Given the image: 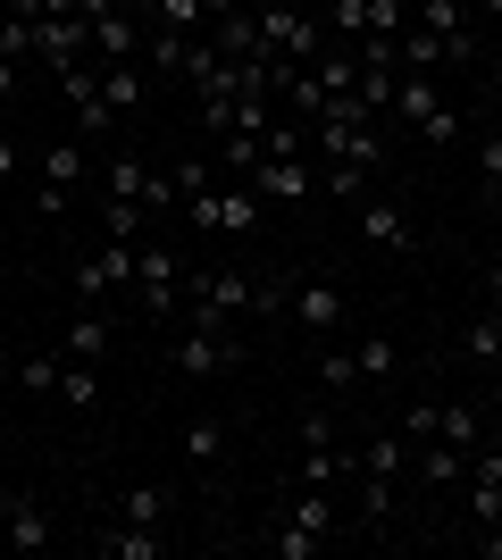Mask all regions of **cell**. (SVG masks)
I'll return each mask as SVG.
<instances>
[{
    "label": "cell",
    "mask_w": 502,
    "mask_h": 560,
    "mask_svg": "<svg viewBox=\"0 0 502 560\" xmlns=\"http://www.w3.org/2000/svg\"><path fill=\"white\" fill-rule=\"evenodd\" d=\"M176 176V201H210L218 192V160H185V167H167Z\"/></svg>",
    "instance_id": "1f68e13d"
},
{
    "label": "cell",
    "mask_w": 502,
    "mask_h": 560,
    "mask_svg": "<svg viewBox=\"0 0 502 560\" xmlns=\"http://www.w3.org/2000/svg\"><path fill=\"white\" fill-rule=\"evenodd\" d=\"M143 185H151V160H135V151H118V160H109V176H101V192H109V201H143Z\"/></svg>",
    "instance_id": "d4e9b609"
},
{
    "label": "cell",
    "mask_w": 502,
    "mask_h": 560,
    "mask_svg": "<svg viewBox=\"0 0 502 560\" xmlns=\"http://www.w3.org/2000/svg\"><path fill=\"white\" fill-rule=\"evenodd\" d=\"M435 435H444L453 452H478V444H486V410H478V401H444V419H435Z\"/></svg>",
    "instance_id": "ac0fdd59"
},
{
    "label": "cell",
    "mask_w": 502,
    "mask_h": 560,
    "mask_svg": "<svg viewBox=\"0 0 502 560\" xmlns=\"http://www.w3.org/2000/svg\"><path fill=\"white\" fill-rule=\"evenodd\" d=\"M410 25H428V34H460V25H469V0H410Z\"/></svg>",
    "instance_id": "f1b7e54d"
},
{
    "label": "cell",
    "mask_w": 502,
    "mask_h": 560,
    "mask_svg": "<svg viewBox=\"0 0 502 560\" xmlns=\"http://www.w3.org/2000/svg\"><path fill=\"white\" fill-rule=\"evenodd\" d=\"M235 369H243V343H235V335H201V327L176 335V376L210 385V376H235Z\"/></svg>",
    "instance_id": "52a82bcc"
},
{
    "label": "cell",
    "mask_w": 502,
    "mask_h": 560,
    "mask_svg": "<svg viewBox=\"0 0 502 560\" xmlns=\"http://www.w3.org/2000/svg\"><path fill=\"white\" fill-rule=\"evenodd\" d=\"M311 75H318V93H352V84H360V50L352 43H327L311 59Z\"/></svg>",
    "instance_id": "d6986e66"
},
{
    "label": "cell",
    "mask_w": 502,
    "mask_h": 560,
    "mask_svg": "<svg viewBox=\"0 0 502 560\" xmlns=\"http://www.w3.org/2000/svg\"><path fill=\"white\" fill-rule=\"evenodd\" d=\"M0 544H9V552H43V544H50V518H43V502H34V493H17V511H9Z\"/></svg>",
    "instance_id": "9a60e30c"
},
{
    "label": "cell",
    "mask_w": 502,
    "mask_h": 560,
    "mask_svg": "<svg viewBox=\"0 0 502 560\" xmlns=\"http://www.w3.org/2000/svg\"><path fill=\"white\" fill-rule=\"evenodd\" d=\"M285 9H318V0H285Z\"/></svg>",
    "instance_id": "b9f144b4"
},
{
    "label": "cell",
    "mask_w": 502,
    "mask_h": 560,
    "mask_svg": "<svg viewBox=\"0 0 502 560\" xmlns=\"http://www.w3.org/2000/svg\"><path fill=\"white\" fill-rule=\"evenodd\" d=\"M352 385H360V360H352V343H335V335H327V343H318V394H327V401H343Z\"/></svg>",
    "instance_id": "2e32d148"
},
{
    "label": "cell",
    "mask_w": 502,
    "mask_h": 560,
    "mask_svg": "<svg viewBox=\"0 0 502 560\" xmlns=\"http://www.w3.org/2000/svg\"><path fill=\"white\" fill-rule=\"evenodd\" d=\"M360 468H377V477H402V468H410V435H402V427H394V435H377V444L360 452Z\"/></svg>",
    "instance_id": "f546056e"
},
{
    "label": "cell",
    "mask_w": 502,
    "mask_h": 560,
    "mask_svg": "<svg viewBox=\"0 0 502 560\" xmlns=\"http://www.w3.org/2000/svg\"><path fill=\"white\" fill-rule=\"evenodd\" d=\"M352 360H360V376H394V360H402V351L385 343V335H369V343H352Z\"/></svg>",
    "instance_id": "d6a6232c"
},
{
    "label": "cell",
    "mask_w": 502,
    "mask_h": 560,
    "mask_svg": "<svg viewBox=\"0 0 502 560\" xmlns=\"http://www.w3.org/2000/svg\"><path fill=\"white\" fill-rule=\"evenodd\" d=\"M486 310H502V259L486 268Z\"/></svg>",
    "instance_id": "f35d334b"
},
{
    "label": "cell",
    "mask_w": 502,
    "mask_h": 560,
    "mask_svg": "<svg viewBox=\"0 0 502 560\" xmlns=\"http://www.w3.org/2000/svg\"><path fill=\"white\" fill-rule=\"evenodd\" d=\"M385 117H394V126H410L419 142H453V135H460V117L444 109V93H435V75H428V68H402V75H394V101H385Z\"/></svg>",
    "instance_id": "6da1fadb"
},
{
    "label": "cell",
    "mask_w": 502,
    "mask_h": 560,
    "mask_svg": "<svg viewBox=\"0 0 502 560\" xmlns=\"http://www.w3.org/2000/svg\"><path fill=\"white\" fill-rule=\"evenodd\" d=\"M93 59H109V68H143V25H135L126 0L93 18Z\"/></svg>",
    "instance_id": "9c48e42d"
},
{
    "label": "cell",
    "mask_w": 502,
    "mask_h": 560,
    "mask_svg": "<svg viewBox=\"0 0 502 560\" xmlns=\"http://www.w3.org/2000/svg\"><path fill=\"white\" fill-rule=\"evenodd\" d=\"M285 310H293V327L318 335V343L352 327V302H343V284H327V277H293V302Z\"/></svg>",
    "instance_id": "8992f818"
},
{
    "label": "cell",
    "mask_w": 502,
    "mask_h": 560,
    "mask_svg": "<svg viewBox=\"0 0 502 560\" xmlns=\"http://www.w3.org/2000/svg\"><path fill=\"white\" fill-rule=\"evenodd\" d=\"M460 351H469L478 369H502V310H478V318L460 327Z\"/></svg>",
    "instance_id": "ffe728a7"
},
{
    "label": "cell",
    "mask_w": 502,
    "mask_h": 560,
    "mask_svg": "<svg viewBox=\"0 0 502 560\" xmlns=\"http://www.w3.org/2000/svg\"><path fill=\"white\" fill-rule=\"evenodd\" d=\"M68 284H75V310H101L118 284H135V243H101V252H84Z\"/></svg>",
    "instance_id": "5b68a950"
},
{
    "label": "cell",
    "mask_w": 502,
    "mask_h": 560,
    "mask_svg": "<svg viewBox=\"0 0 502 560\" xmlns=\"http://www.w3.org/2000/svg\"><path fill=\"white\" fill-rule=\"evenodd\" d=\"M17 167H25L17 160V135H0V185H17Z\"/></svg>",
    "instance_id": "8d00e7d4"
},
{
    "label": "cell",
    "mask_w": 502,
    "mask_h": 560,
    "mask_svg": "<svg viewBox=\"0 0 502 560\" xmlns=\"http://www.w3.org/2000/svg\"><path fill=\"white\" fill-rule=\"evenodd\" d=\"M0 9H9V18H43V0H0Z\"/></svg>",
    "instance_id": "ab89813d"
},
{
    "label": "cell",
    "mask_w": 502,
    "mask_h": 560,
    "mask_svg": "<svg viewBox=\"0 0 502 560\" xmlns=\"http://www.w3.org/2000/svg\"><path fill=\"white\" fill-rule=\"evenodd\" d=\"M176 452H185V468H192V477H218V468H226V427H218L210 410H201V419H185Z\"/></svg>",
    "instance_id": "8fae6325"
},
{
    "label": "cell",
    "mask_w": 502,
    "mask_h": 560,
    "mask_svg": "<svg viewBox=\"0 0 502 560\" xmlns=\"http://www.w3.org/2000/svg\"><path fill=\"white\" fill-rule=\"evenodd\" d=\"M435 419H444V401H410V410H402V435H410V452H419V444L435 435Z\"/></svg>",
    "instance_id": "836d02e7"
},
{
    "label": "cell",
    "mask_w": 502,
    "mask_h": 560,
    "mask_svg": "<svg viewBox=\"0 0 502 560\" xmlns=\"http://www.w3.org/2000/svg\"><path fill=\"white\" fill-rule=\"evenodd\" d=\"M59 401H68V410H93L101 401V360H68V369H59Z\"/></svg>",
    "instance_id": "484cf974"
},
{
    "label": "cell",
    "mask_w": 502,
    "mask_h": 560,
    "mask_svg": "<svg viewBox=\"0 0 502 560\" xmlns=\"http://www.w3.org/2000/svg\"><path fill=\"white\" fill-rule=\"evenodd\" d=\"M243 185L260 192V201H311V192H318V167L311 160H252Z\"/></svg>",
    "instance_id": "30bf717a"
},
{
    "label": "cell",
    "mask_w": 502,
    "mask_h": 560,
    "mask_svg": "<svg viewBox=\"0 0 502 560\" xmlns=\"http://www.w3.org/2000/svg\"><path fill=\"white\" fill-rule=\"evenodd\" d=\"M268 560H318V544L327 536H311V527H293V518H277V527H268Z\"/></svg>",
    "instance_id": "83f0119b"
},
{
    "label": "cell",
    "mask_w": 502,
    "mask_h": 560,
    "mask_svg": "<svg viewBox=\"0 0 502 560\" xmlns=\"http://www.w3.org/2000/svg\"><path fill=\"white\" fill-rule=\"evenodd\" d=\"M494 101H502V68H494Z\"/></svg>",
    "instance_id": "7bdbcfd3"
},
{
    "label": "cell",
    "mask_w": 502,
    "mask_h": 560,
    "mask_svg": "<svg viewBox=\"0 0 502 560\" xmlns=\"http://www.w3.org/2000/svg\"><path fill=\"white\" fill-rule=\"evenodd\" d=\"M478 176H486V192L502 201V135H478Z\"/></svg>",
    "instance_id": "e575fe53"
},
{
    "label": "cell",
    "mask_w": 502,
    "mask_h": 560,
    "mask_svg": "<svg viewBox=\"0 0 502 560\" xmlns=\"http://www.w3.org/2000/svg\"><path fill=\"white\" fill-rule=\"evenodd\" d=\"M394 518V477H377V468H360V502H352V527H385Z\"/></svg>",
    "instance_id": "44dd1931"
},
{
    "label": "cell",
    "mask_w": 502,
    "mask_h": 560,
    "mask_svg": "<svg viewBox=\"0 0 502 560\" xmlns=\"http://www.w3.org/2000/svg\"><path fill=\"white\" fill-rule=\"evenodd\" d=\"M135 302H143V318H176V302H185V259L151 234L135 243Z\"/></svg>",
    "instance_id": "7a4b0ae2"
},
{
    "label": "cell",
    "mask_w": 502,
    "mask_h": 560,
    "mask_svg": "<svg viewBox=\"0 0 502 560\" xmlns=\"http://www.w3.org/2000/svg\"><path fill=\"white\" fill-rule=\"evenodd\" d=\"M143 226H151L143 201H109V192H101V234H109V243H143Z\"/></svg>",
    "instance_id": "603a6c76"
},
{
    "label": "cell",
    "mask_w": 502,
    "mask_h": 560,
    "mask_svg": "<svg viewBox=\"0 0 502 560\" xmlns=\"http://www.w3.org/2000/svg\"><path fill=\"white\" fill-rule=\"evenodd\" d=\"M410 477L444 493V486H460V477H469V452H453V444H444V435H428V444L410 452Z\"/></svg>",
    "instance_id": "7c38bea8"
},
{
    "label": "cell",
    "mask_w": 502,
    "mask_h": 560,
    "mask_svg": "<svg viewBox=\"0 0 502 560\" xmlns=\"http://www.w3.org/2000/svg\"><path fill=\"white\" fill-rule=\"evenodd\" d=\"M9 511H17V493H9V486H0V527H9Z\"/></svg>",
    "instance_id": "60d3db41"
},
{
    "label": "cell",
    "mask_w": 502,
    "mask_h": 560,
    "mask_svg": "<svg viewBox=\"0 0 502 560\" xmlns=\"http://www.w3.org/2000/svg\"><path fill=\"white\" fill-rule=\"evenodd\" d=\"M17 68H25V59H0V109L17 101Z\"/></svg>",
    "instance_id": "74e56055"
},
{
    "label": "cell",
    "mask_w": 502,
    "mask_h": 560,
    "mask_svg": "<svg viewBox=\"0 0 502 560\" xmlns=\"http://www.w3.org/2000/svg\"><path fill=\"white\" fill-rule=\"evenodd\" d=\"M185 226L218 234V243H243V234H260V192L252 185H218L210 201H185Z\"/></svg>",
    "instance_id": "3957f363"
},
{
    "label": "cell",
    "mask_w": 502,
    "mask_h": 560,
    "mask_svg": "<svg viewBox=\"0 0 502 560\" xmlns=\"http://www.w3.org/2000/svg\"><path fill=\"white\" fill-rule=\"evenodd\" d=\"M59 351H68V360H101V351H109V318H101V310H75L68 327H59Z\"/></svg>",
    "instance_id": "e0dca14e"
},
{
    "label": "cell",
    "mask_w": 502,
    "mask_h": 560,
    "mask_svg": "<svg viewBox=\"0 0 502 560\" xmlns=\"http://www.w3.org/2000/svg\"><path fill=\"white\" fill-rule=\"evenodd\" d=\"M369 176H377V167H352V160H327V167H318V185H327L335 201H360V192H369Z\"/></svg>",
    "instance_id": "4dcf8cb0"
},
{
    "label": "cell",
    "mask_w": 502,
    "mask_h": 560,
    "mask_svg": "<svg viewBox=\"0 0 502 560\" xmlns=\"http://www.w3.org/2000/svg\"><path fill=\"white\" fill-rule=\"evenodd\" d=\"M34 59H43V68L93 59V18H34Z\"/></svg>",
    "instance_id": "ba28073f"
},
{
    "label": "cell",
    "mask_w": 502,
    "mask_h": 560,
    "mask_svg": "<svg viewBox=\"0 0 502 560\" xmlns=\"http://www.w3.org/2000/svg\"><path fill=\"white\" fill-rule=\"evenodd\" d=\"M302 444H335V410H311V419H302Z\"/></svg>",
    "instance_id": "d590c367"
},
{
    "label": "cell",
    "mask_w": 502,
    "mask_h": 560,
    "mask_svg": "<svg viewBox=\"0 0 502 560\" xmlns=\"http://www.w3.org/2000/svg\"><path fill=\"white\" fill-rule=\"evenodd\" d=\"M360 234H369V243H385V252H410V243H419V234H410V218L394 210V201H360Z\"/></svg>",
    "instance_id": "5bb4252c"
},
{
    "label": "cell",
    "mask_w": 502,
    "mask_h": 560,
    "mask_svg": "<svg viewBox=\"0 0 502 560\" xmlns=\"http://www.w3.org/2000/svg\"><path fill=\"white\" fill-rule=\"evenodd\" d=\"M101 101L118 117H143V68H101Z\"/></svg>",
    "instance_id": "cb8c5ba5"
},
{
    "label": "cell",
    "mask_w": 502,
    "mask_h": 560,
    "mask_svg": "<svg viewBox=\"0 0 502 560\" xmlns=\"http://www.w3.org/2000/svg\"><path fill=\"white\" fill-rule=\"evenodd\" d=\"M59 369H68V351H59V343H50V351H25V360H17V385H25V394H59Z\"/></svg>",
    "instance_id": "4316f807"
},
{
    "label": "cell",
    "mask_w": 502,
    "mask_h": 560,
    "mask_svg": "<svg viewBox=\"0 0 502 560\" xmlns=\"http://www.w3.org/2000/svg\"><path fill=\"white\" fill-rule=\"evenodd\" d=\"M84 167H93V142H50L43 151V185H34V210L43 218H68L75 210V192H84Z\"/></svg>",
    "instance_id": "277c9868"
},
{
    "label": "cell",
    "mask_w": 502,
    "mask_h": 560,
    "mask_svg": "<svg viewBox=\"0 0 502 560\" xmlns=\"http://www.w3.org/2000/svg\"><path fill=\"white\" fill-rule=\"evenodd\" d=\"M101 560H167V536H160V527H135V518H118V527L101 536Z\"/></svg>",
    "instance_id": "4fadbf2b"
},
{
    "label": "cell",
    "mask_w": 502,
    "mask_h": 560,
    "mask_svg": "<svg viewBox=\"0 0 502 560\" xmlns=\"http://www.w3.org/2000/svg\"><path fill=\"white\" fill-rule=\"evenodd\" d=\"M167 502H176L167 486H126L118 493V518H135V527H167Z\"/></svg>",
    "instance_id": "7402d4cb"
}]
</instances>
